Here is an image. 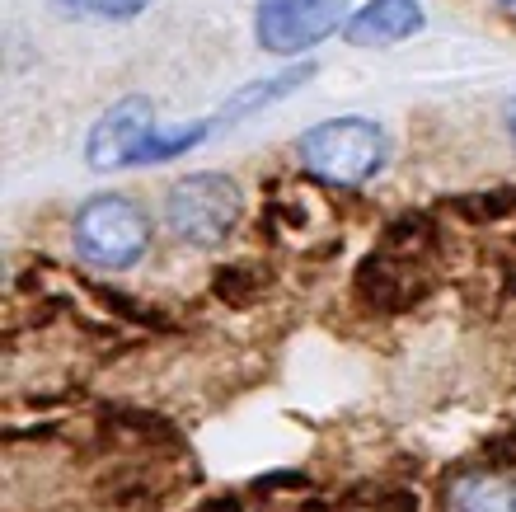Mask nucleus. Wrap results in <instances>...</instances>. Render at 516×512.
<instances>
[{
	"label": "nucleus",
	"mask_w": 516,
	"mask_h": 512,
	"mask_svg": "<svg viewBox=\"0 0 516 512\" xmlns=\"http://www.w3.org/2000/svg\"><path fill=\"white\" fill-rule=\"evenodd\" d=\"M52 5H57V15H80L90 0H52Z\"/></svg>",
	"instance_id": "nucleus-13"
},
{
	"label": "nucleus",
	"mask_w": 516,
	"mask_h": 512,
	"mask_svg": "<svg viewBox=\"0 0 516 512\" xmlns=\"http://www.w3.org/2000/svg\"><path fill=\"white\" fill-rule=\"evenodd\" d=\"M493 5L502 10V19H512V24H516V0H493Z\"/></svg>",
	"instance_id": "nucleus-14"
},
{
	"label": "nucleus",
	"mask_w": 516,
	"mask_h": 512,
	"mask_svg": "<svg viewBox=\"0 0 516 512\" xmlns=\"http://www.w3.org/2000/svg\"><path fill=\"white\" fill-rule=\"evenodd\" d=\"M258 292H263V282H258L254 268H221L216 273V296L230 306H249Z\"/></svg>",
	"instance_id": "nucleus-9"
},
{
	"label": "nucleus",
	"mask_w": 516,
	"mask_h": 512,
	"mask_svg": "<svg viewBox=\"0 0 516 512\" xmlns=\"http://www.w3.org/2000/svg\"><path fill=\"white\" fill-rule=\"evenodd\" d=\"M71 245L94 268H132L151 249V212L127 193H99L71 221Z\"/></svg>",
	"instance_id": "nucleus-2"
},
{
	"label": "nucleus",
	"mask_w": 516,
	"mask_h": 512,
	"mask_svg": "<svg viewBox=\"0 0 516 512\" xmlns=\"http://www.w3.org/2000/svg\"><path fill=\"white\" fill-rule=\"evenodd\" d=\"M446 508L451 512H516V480L488 466L460 470L456 480H451V489H446Z\"/></svg>",
	"instance_id": "nucleus-7"
},
{
	"label": "nucleus",
	"mask_w": 516,
	"mask_h": 512,
	"mask_svg": "<svg viewBox=\"0 0 516 512\" xmlns=\"http://www.w3.org/2000/svg\"><path fill=\"white\" fill-rule=\"evenodd\" d=\"M198 512H240V503H235V498H212V503H202Z\"/></svg>",
	"instance_id": "nucleus-11"
},
{
	"label": "nucleus",
	"mask_w": 516,
	"mask_h": 512,
	"mask_svg": "<svg viewBox=\"0 0 516 512\" xmlns=\"http://www.w3.org/2000/svg\"><path fill=\"white\" fill-rule=\"evenodd\" d=\"M418 29H423V5L418 0H366L343 24V38L352 47H390L413 38Z\"/></svg>",
	"instance_id": "nucleus-6"
},
{
	"label": "nucleus",
	"mask_w": 516,
	"mask_h": 512,
	"mask_svg": "<svg viewBox=\"0 0 516 512\" xmlns=\"http://www.w3.org/2000/svg\"><path fill=\"white\" fill-rule=\"evenodd\" d=\"M155 132V104L151 99H122L94 123L90 141H85V156H90L94 170H113V165H132L137 151L146 146V137Z\"/></svg>",
	"instance_id": "nucleus-5"
},
{
	"label": "nucleus",
	"mask_w": 516,
	"mask_h": 512,
	"mask_svg": "<svg viewBox=\"0 0 516 512\" xmlns=\"http://www.w3.org/2000/svg\"><path fill=\"white\" fill-rule=\"evenodd\" d=\"M151 0H90V10L99 19H137Z\"/></svg>",
	"instance_id": "nucleus-10"
},
{
	"label": "nucleus",
	"mask_w": 516,
	"mask_h": 512,
	"mask_svg": "<svg viewBox=\"0 0 516 512\" xmlns=\"http://www.w3.org/2000/svg\"><path fill=\"white\" fill-rule=\"evenodd\" d=\"M385 156H390V137L376 118H329L296 141L301 170L334 188H357L376 179L385 170Z\"/></svg>",
	"instance_id": "nucleus-1"
},
{
	"label": "nucleus",
	"mask_w": 516,
	"mask_h": 512,
	"mask_svg": "<svg viewBox=\"0 0 516 512\" xmlns=\"http://www.w3.org/2000/svg\"><path fill=\"white\" fill-rule=\"evenodd\" d=\"M244 212V193L230 174H188L165 193V226L193 249H216Z\"/></svg>",
	"instance_id": "nucleus-3"
},
{
	"label": "nucleus",
	"mask_w": 516,
	"mask_h": 512,
	"mask_svg": "<svg viewBox=\"0 0 516 512\" xmlns=\"http://www.w3.org/2000/svg\"><path fill=\"white\" fill-rule=\"evenodd\" d=\"M338 24H348V0H258L254 10V38L273 57L324 43Z\"/></svg>",
	"instance_id": "nucleus-4"
},
{
	"label": "nucleus",
	"mask_w": 516,
	"mask_h": 512,
	"mask_svg": "<svg viewBox=\"0 0 516 512\" xmlns=\"http://www.w3.org/2000/svg\"><path fill=\"white\" fill-rule=\"evenodd\" d=\"M310 76H315V62L291 66V71H282V76H273V80H254V85H244V90L235 94V99H230L226 109L216 113L212 123H216V127H235V118H249V113L268 109V104H277V99H287V94H296Z\"/></svg>",
	"instance_id": "nucleus-8"
},
{
	"label": "nucleus",
	"mask_w": 516,
	"mask_h": 512,
	"mask_svg": "<svg viewBox=\"0 0 516 512\" xmlns=\"http://www.w3.org/2000/svg\"><path fill=\"white\" fill-rule=\"evenodd\" d=\"M502 123H507V137H512V146H516V94L507 99V113H502Z\"/></svg>",
	"instance_id": "nucleus-12"
}]
</instances>
